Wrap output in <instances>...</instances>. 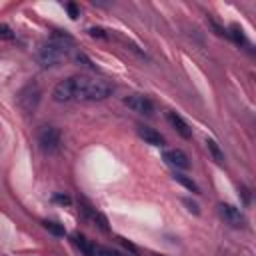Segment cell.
Instances as JSON below:
<instances>
[{
  "label": "cell",
  "mask_w": 256,
  "mask_h": 256,
  "mask_svg": "<svg viewBox=\"0 0 256 256\" xmlns=\"http://www.w3.org/2000/svg\"><path fill=\"white\" fill-rule=\"evenodd\" d=\"M230 36H232V40L238 42V44H248L246 34H244V30H242L238 24H232V26H230Z\"/></svg>",
  "instance_id": "5bb4252c"
},
{
  "label": "cell",
  "mask_w": 256,
  "mask_h": 256,
  "mask_svg": "<svg viewBox=\"0 0 256 256\" xmlns=\"http://www.w3.org/2000/svg\"><path fill=\"white\" fill-rule=\"evenodd\" d=\"M54 202H58V204H66V206H68L72 200H70L66 194H54Z\"/></svg>",
  "instance_id": "d6986e66"
},
{
  "label": "cell",
  "mask_w": 256,
  "mask_h": 256,
  "mask_svg": "<svg viewBox=\"0 0 256 256\" xmlns=\"http://www.w3.org/2000/svg\"><path fill=\"white\" fill-rule=\"evenodd\" d=\"M184 204L188 206V210H190V212H194V214H198V206H196L194 202H190L188 198H184Z\"/></svg>",
  "instance_id": "ffe728a7"
},
{
  "label": "cell",
  "mask_w": 256,
  "mask_h": 256,
  "mask_svg": "<svg viewBox=\"0 0 256 256\" xmlns=\"http://www.w3.org/2000/svg\"><path fill=\"white\" fill-rule=\"evenodd\" d=\"M164 160L168 166L176 168V170H186L190 168V160L186 156V152H182L180 148H172V150H166L164 152Z\"/></svg>",
  "instance_id": "ba28073f"
},
{
  "label": "cell",
  "mask_w": 256,
  "mask_h": 256,
  "mask_svg": "<svg viewBox=\"0 0 256 256\" xmlns=\"http://www.w3.org/2000/svg\"><path fill=\"white\" fill-rule=\"evenodd\" d=\"M38 144H40V148H42L44 152H48V154L56 152V150L60 148V130L54 128V126H44V128H40V132H38Z\"/></svg>",
  "instance_id": "277c9868"
},
{
  "label": "cell",
  "mask_w": 256,
  "mask_h": 256,
  "mask_svg": "<svg viewBox=\"0 0 256 256\" xmlns=\"http://www.w3.org/2000/svg\"><path fill=\"white\" fill-rule=\"evenodd\" d=\"M112 94V84L100 78H88V76H72L66 80H60L54 90L52 98L56 102H96L104 100Z\"/></svg>",
  "instance_id": "6da1fadb"
},
{
  "label": "cell",
  "mask_w": 256,
  "mask_h": 256,
  "mask_svg": "<svg viewBox=\"0 0 256 256\" xmlns=\"http://www.w3.org/2000/svg\"><path fill=\"white\" fill-rule=\"evenodd\" d=\"M74 46V38L66 32H52L38 48L36 52V58L42 66H56L60 64L72 50Z\"/></svg>",
  "instance_id": "7a4b0ae2"
},
{
  "label": "cell",
  "mask_w": 256,
  "mask_h": 256,
  "mask_svg": "<svg viewBox=\"0 0 256 256\" xmlns=\"http://www.w3.org/2000/svg\"><path fill=\"white\" fill-rule=\"evenodd\" d=\"M40 102V88L38 84H26L18 94V104L24 112H34Z\"/></svg>",
  "instance_id": "5b68a950"
},
{
  "label": "cell",
  "mask_w": 256,
  "mask_h": 256,
  "mask_svg": "<svg viewBox=\"0 0 256 256\" xmlns=\"http://www.w3.org/2000/svg\"><path fill=\"white\" fill-rule=\"evenodd\" d=\"M44 228H46L48 232H52L54 236H64V232H66L64 226H60L58 222H52V220H46V222H44Z\"/></svg>",
  "instance_id": "9a60e30c"
},
{
  "label": "cell",
  "mask_w": 256,
  "mask_h": 256,
  "mask_svg": "<svg viewBox=\"0 0 256 256\" xmlns=\"http://www.w3.org/2000/svg\"><path fill=\"white\" fill-rule=\"evenodd\" d=\"M166 118H168V122H170V126L182 136V138H192V128L188 126V122L180 116V114H176V112H166Z\"/></svg>",
  "instance_id": "9c48e42d"
},
{
  "label": "cell",
  "mask_w": 256,
  "mask_h": 256,
  "mask_svg": "<svg viewBox=\"0 0 256 256\" xmlns=\"http://www.w3.org/2000/svg\"><path fill=\"white\" fill-rule=\"evenodd\" d=\"M12 38H14L12 28L6 24H0V40H12Z\"/></svg>",
  "instance_id": "2e32d148"
},
{
  "label": "cell",
  "mask_w": 256,
  "mask_h": 256,
  "mask_svg": "<svg viewBox=\"0 0 256 256\" xmlns=\"http://www.w3.org/2000/svg\"><path fill=\"white\" fill-rule=\"evenodd\" d=\"M88 34H90V36H94V38H108L106 30H102V28H90V30H88Z\"/></svg>",
  "instance_id": "ac0fdd59"
},
{
  "label": "cell",
  "mask_w": 256,
  "mask_h": 256,
  "mask_svg": "<svg viewBox=\"0 0 256 256\" xmlns=\"http://www.w3.org/2000/svg\"><path fill=\"white\" fill-rule=\"evenodd\" d=\"M218 214H220L222 220H224L226 224H230L232 228H242V226L246 224V218H244L242 210L236 208V206H232V204H226V202L218 204Z\"/></svg>",
  "instance_id": "8992f818"
},
{
  "label": "cell",
  "mask_w": 256,
  "mask_h": 256,
  "mask_svg": "<svg viewBox=\"0 0 256 256\" xmlns=\"http://www.w3.org/2000/svg\"><path fill=\"white\" fill-rule=\"evenodd\" d=\"M80 210H82V214H84V216H86L94 226H98L100 230L108 232V222H106V218H104L98 210H94V208H90V206H82Z\"/></svg>",
  "instance_id": "8fae6325"
},
{
  "label": "cell",
  "mask_w": 256,
  "mask_h": 256,
  "mask_svg": "<svg viewBox=\"0 0 256 256\" xmlns=\"http://www.w3.org/2000/svg\"><path fill=\"white\" fill-rule=\"evenodd\" d=\"M72 242L86 254V256H128L116 248H110V246H102V244H96V242H90L86 236H82L80 232H74L72 234Z\"/></svg>",
  "instance_id": "3957f363"
},
{
  "label": "cell",
  "mask_w": 256,
  "mask_h": 256,
  "mask_svg": "<svg viewBox=\"0 0 256 256\" xmlns=\"http://www.w3.org/2000/svg\"><path fill=\"white\" fill-rule=\"evenodd\" d=\"M206 148L210 150V154L214 156V160H216L218 164H222V162H224V154H222L220 146H218V144H216L214 140H210V138H208V140H206Z\"/></svg>",
  "instance_id": "4fadbf2b"
},
{
  "label": "cell",
  "mask_w": 256,
  "mask_h": 256,
  "mask_svg": "<svg viewBox=\"0 0 256 256\" xmlns=\"http://www.w3.org/2000/svg\"><path fill=\"white\" fill-rule=\"evenodd\" d=\"M138 136H140L146 144H150V146H162V144H164V138L160 136V132H156V130L150 128V126H138Z\"/></svg>",
  "instance_id": "30bf717a"
},
{
  "label": "cell",
  "mask_w": 256,
  "mask_h": 256,
  "mask_svg": "<svg viewBox=\"0 0 256 256\" xmlns=\"http://www.w3.org/2000/svg\"><path fill=\"white\" fill-rule=\"evenodd\" d=\"M66 10H68V14H70V18H72V20H76V18H78V14H80V12H78V6H76L74 2H68V4H66Z\"/></svg>",
  "instance_id": "e0dca14e"
},
{
  "label": "cell",
  "mask_w": 256,
  "mask_h": 256,
  "mask_svg": "<svg viewBox=\"0 0 256 256\" xmlns=\"http://www.w3.org/2000/svg\"><path fill=\"white\" fill-rule=\"evenodd\" d=\"M174 180H176V182H180V184H182L184 188H188L190 192L198 194V184H196L192 178H188V176H184V174H178V172H176V174H174Z\"/></svg>",
  "instance_id": "7c38bea8"
},
{
  "label": "cell",
  "mask_w": 256,
  "mask_h": 256,
  "mask_svg": "<svg viewBox=\"0 0 256 256\" xmlns=\"http://www.w3.org/2000/svg\"><path fill=\"white\" fill-rule=\"evenodd\" d=\"M124 104L132 110V112H138V114H152L154 112V104L148 96L144 94H130L124 98Z\"/></svg>",
  "instance_id": "52a82bcc"
}]
</instances>
